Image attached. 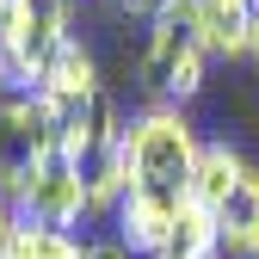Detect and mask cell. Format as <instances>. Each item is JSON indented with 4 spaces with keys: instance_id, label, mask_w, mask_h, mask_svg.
Returning a JSON list of instances; mask_svg holds the SVG:
<instances>
[{
    "instance_id": "cell-1",
    "label": "cell",
    "mask_w": 259,
    "mask_h": 259,
    "mask_svg": "<svg viewBox=\"0 0 259 259\" xmlns=\"http://www.w3.org/2000/svg\"><path fill=\"white\" fill-rule=\"evenodd\" d=\"M198 130L191 117L167 99L130 117V185L160 191V198H191V173H198Z\"/></svg>"
},
{
    "instance_id": "cell-2",
    "label": "cell",
    "mask_w": 259,
    "mask_h": 259,
    "mask_svg": "<svg viewBox=\"0 0 259 259\" xmlns=\"http://www.w3.org/2000/svg\"><path fill=\"white\" fill-rule=\"evenodd\" d=\"M62 44H68V0H13V19L0 31V93L31 99Z\"/></svg>"
},
{
    "instance_id": "cell-3",
    "label": "cell",
    "mask_w": 259,
    "mask_h": 259,
    "mask_svg": "<svg viewBox=\"0 0 259 259\" xmlns=\"http://www.w3.org/2000/svg\"><path fill=\"white\" fill-rule=\"evenodd\" d=\"M204 31H198V0H167L148 25V56H142V80L160 93L167 105L191 99L204 87Z\"/></svg>"
},
{
    "instance_id": "cell-4",
    "label": "cell",
    "mask_w": 259,
    "mask_h": 259,
    "mask_svg": "<svg viewBox=\"0 0 259 259\" xmlns=\"http://www.w3.org/2000/svg\"><path fill=\"white\" fill-rule=\"evenodd\" d=\"M56 154V111L31 99H0V198L19 204V191L37 179V167Z\"/></svg>"
},
{
    "instance_id": "cell-5",
    "label": "cell",
    "mask_w": 259,
    "mask_h": 259,
    "mask_svg": "<svg viewBox=\"0 0 259 259\" xmlns=\"http://www.w3.org/2000/svg\"><path fill=\"white\" fill-rule=\"evenodd\" d=\"M19 216H25V222H44V229H74V222H87V216H93L87 173L56 148L44 167H37V179L19 191Z\"/></svg>"
},
{
    "instance_id": "cell-6",
    "label": "cell",
    "mask_w": 259,
    "mask_h": 259,
    "mask_svg": "<svg viewBox=\"0 0 259 259\" xmlns=\"http://www.w3.org/2000/svg\"><path fill=\"white\" fill-rule=\"evenodd\" d=\"M179 204L185 198H160V191H142V185H130L123 191V204H117V241L136 253V259H160L179 229Z\"/></svg>"
},
{
    "instance_id": "cell-7",
    "label": "cell",
    "mask_w": 259,
    "mask_h": 259,
    "mask_svg": "<svg viewBox=\"0 0 259 259\" xmlns=\"http://www.w3.org/2000/svg\"><path fill=\"white\" fill-rule=\"evenodd\" d=\"M99 62H93V50L87 44H62V56L50 62V74H44V87H37V99L56 111V123H68V117H80L93 99H99Z\"/></svg>"
},
{
    "instance_id": "cell-8",
    "label": "cell",
    "mask_w": 259,
    "mask_h": 259,
    "mask_svg": "<svg viewBox=\"0 0 259 259\" xmlns=\"http://www.w3.org/2000/svg\"><path fill=\"white\" fill-rule=\"evenodd\" d=\"M216 235H222V253H229V259H253L259 253V167H247L241 185L222 198Z\"/></svg>"
},
{
    "instance_id": "cell-9",
    "label": "cell",
    "mask_w": 259,
    "mask_h": 259,
    "mask_svg": "<svg viewBox=\"0 0 259 259\" xmlns=\"http://www.w3.org/2000/svg\"><path fill=\"white\" fill-rule=\"evenodd\" d=\"M253 25H259V0H198L204 50H216V56H247Z\"/></svg>"
},
{
    "instance_id": "cell-10",
    "label": "cell",
    "mask_w": 259,
    "mask_h": 259,
    "mask_svg": "<svg viewBox=\"0 0 259 259\" xmlns=\"http://www.w3.org/2000/svg\"><path fill=\"white\" fill-rule=\"evenodd\" d=\"M241 173H247L241 148H229V142H204V148H198V173H191V204L222 210V198L241 185Z\"/></svg>"
},
{
    "instance_id": "cell-11",
    "label": "cell",
    "mask_w": 259,
    "mask_h": 259,
    "mask_svg": "<svg viewBox=\"0 0 259 259\" xmlns=\"http://www.w3.org/2000/svg\"><path fill=\"white\" fill-rule=\"evenodd\" d=\"M160 259H229L222 253V235H216V210L185 198L179 204V229H173V241H167Z\"/></svg>"
},
{
    "instance_id": "cell-12",
    "label": "cell",
    "mask_w": 259,
    "mask_h": 259,
    "mask_svg": "<svg viewBox=\"0 0 259 259\" xmlns=\"http://www.w3.org/2000/svg\"><path fill=\"white\" fill-rule=\"evenodd\" d=\"M13 259H87V247L68 229H44V222H13Z\"/></svg>"
},
{
    "instance_id": "cell-13",
    "label": "cell",
    "mask_w": 259,
    "mask_h": 259,
    "mask_svg": "<svg viewBox=\"0 0 259 259\" xmlns=\"http://www.w3.org/2000/svg\"><path fill=\"white\" fill-rule=\"evenodd\" d=\"M13 222L19 210H7V198H0V259H13Z\"/></svg>"
},
{
    "instance_id": "cell-14",
    "label": "cell",
    "mask_w": 259,
    "mask_h": 259,
    "mask_svg": "<svg viewBox=\"0 0 259 259\" xmlns=\"http://www.w3.org/2000/svg\"><path fill=\"white\" fill-rule=\"evenodd\" d=\"M87 259H136V253H130L123 241H93V247H87Z\"/></svg>"
},
{
    "instance_id": "cell-15",
    "label": "cell",
    "mask_w": 259,
    "mask_h": 259,
    "mask_svg": "<svg viewBox=\"0 0 259 259\" xmlns=\"http://www.w3.org/2000/svg\"><path fill=\"white\" fill-rule=\"evenodd\" d=\"M123 7H130V13H142V7H154V13H160V7H167V0H123Z\"/></svg>"
},
{
    "instance_id": "cell-16",
    "label": "cell",
    "mask_w": 259,
    "mask_h": 259,
    "mask_svg": "<svg viewBox=\"0 0 259 259\" xmlns=\"http://www.w3.org/2000/svg\"><path fill=\"white\" fill-rule=\"evenodd\" d=\"M7 19H13V0H0V31H7Z\"/></svg>"
},
{
    "instance_id": "cell-17",
    "label": "cell",
    "mask_w": 259,
    "mask_h": 259,
    "mask_svg": "<svg viewBox=\"0 0 259 259\" xmlns=\"http://www.w3.org/2000/svg\"><path fill=\"white\" fill-rule=\"evenodd\" d=\"M247 56H253V62H259V25H253V50H247Z\"/></svg>"
},
{
    "instance_id": "cell-18",
    "label": "cell",
    "mask_w": 259,
    "mask_h": 259,
    "mask_svg": "<svg viewBox=\"0 0 259 259\" xmlns=\"http://www.w3.org/2000/svg\"><path fill=\"white\" fill-rule=\"evenodd\" d=\"M253 259H259V253H253Z\"/></svg>"
}]
</instances>
